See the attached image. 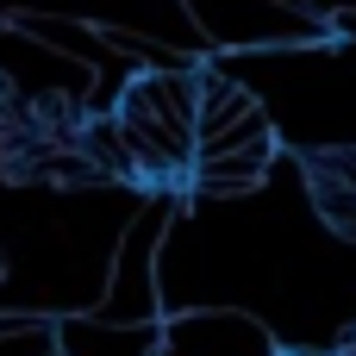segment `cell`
Segmentation results:
<instances>
[{
    "label": "cell",
    "instance_id": "cell-1",
    "mask_svg": "<svg viewBox=\"0 0 356 356\" xmlns=\"http://www.w3.org/2000/svg\"><path fill=\"white\" fill-rule=\"evenodd\" d=\"M175 213L181 207L169 194H150L125 219V232L113 244V263H106V294L94 307L100 319H113V325H156V319H169V307H163V244H169Z\"/></svg>",
    "mask_w": 356,
    "mask_h": 356
},
{
    "label": "cell",
    "instance_id": "cell-2",
    "mask_svg": "<svg viewBox=\"0 0 356 356\" xmlns=\"http://www.w3.org/2000/svg\"><path fill=\"white\" fill-rule=\"evenodd\" d=\"M194 25L213 50H300L332 44V25L288 6V0H188Z\"/></svg>",
    "mask_w": 356,
    "mask_h": 356
},
{
    "label": "cell",
    "instance_id": "cell-3",
    "mask_svg": "<svg viewBox=\"0 0 356 356\" xmlns=\"http://www.w3.org/2000/svg\"><path fill=\"white\" fill-rule=\"evenodd\" d=\"M6 13H69V19H88V25H131V31H150L163 44H181L188 56H207V31L194 25L188 0H0V19Z\"/></svg>",
    "mask_w": 356,
    "mask_h": 356
},
{
    "label": "cell",
    "instance_id": "cell-4",
    "mask_svg": "<svg viewBox=\"0 0 356 356\" xmlns=\"http://www.w3.org/2000/svg\"><path fill=\"white\" fill-rule=\"evenodd\" d=\"M156 356H275V332L244 307H181L163 319Z\"/></svg>",
    "mask_w": 356,
    "mask_h": 356
},
{
    "label": "cell",
    "instance_id": "cell-5",
    "mask_svg": "<svg viewBox=\"0 0 356 356\" xmlns=\"http://www.w3.org/2000/svg\"><path fill=\"white\" fill-rule=\"evenodd\" d=\"M56 344H63V356H156L163 319L156 325H113L100 313H63Z\"/></svg>",
    "mask_w": 356,
    "mask_h": 356
},
{
    "label": "cell",
    "instance_id": "cell-6",
    "mask_svg": "<svg viewBox=\"0 0 356 356\" xmlns=\"http://www.w3.org/2000/svg\"><path fill=\"white\" fill-rule=\"evenodd\" d=\"M275 156H282L275 131H269V138H257V144H244V150H225V156H200V163H194V194H213V200H232V194H257V188L269 181Z\"/></svg>",
    "mask_w": 356,
    "mask_h": 356
}]
</instances>
